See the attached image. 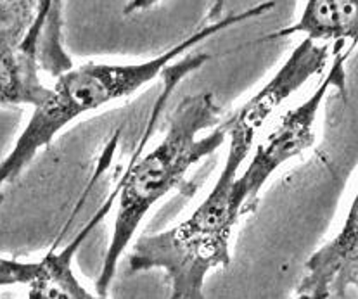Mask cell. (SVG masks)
<instances>
[{
	"label": "cell",
	"mask_w": 358,
	"mask_h": 299,
	"mask_svg": "<svg viewBox=\"0 0 358 299\" xmlns=\"http://www.w3.org/2000/svg\"><path fill=\"white\" fill-rule=\"evenodd\" d=\"M220 119L222 111L211 92L184 97L171 111L163 140L141 159H131L122 177L115 228L96 282L99 296H108L120 258L151 207L177 187L192 166L227 142L229 123L197 138L203 130L218 125Z\"/></svg>",
	"instance_id": "6da1fadb"
},
{
	"label": "cell",
	"mask_w": 358,
	"mask_h": 299,
	"mask_svg": "<svg viewBox=\"0 0 358 299\" xmlns=\"http://www.w3.org/2000/svg\"><path fill=\"white\" fill-rule=\"evenodd\" d=\"M275 2H263L239 14L215 21L201 28L196 34L178 42L158 57L135 64H96L87 63L78 68H69L57 76L52 87V96L45 104L35 108L30 122L16 140L13 151L2 161V184L13 182L35 158L40 149L47 147L61 130L71 122L90 111L111 102L127 99L148 83L164 75L168 64L178 56L210 36L225 31L241 21L253 20L273 9Z\"/></svg>",
	"instance_id": "7a4b0ae2"
},
{
	"label": "cell",
	"mask_w": 358,
	"mask_h": 299,
	"mask_svg": "<svg viewBox=\"0 0 358 299\" xmlns=\"http://www.w3.org/2000/svg\"><path fill=\"white\" fill-rule=\"evenodd\" d=\"M237 177L239 168L224 165L215 187L187 220L141 237L129 258L131 272L159 268L166 273L171 298H203L208 273L232 263L230 239L241 217L232 200Z\"/></svg>",
	"instance_id": "3957f363"
},
{
	"label": "cell",
	"mask_w": 358,
	"mask_h": 299,
	"mask_svg": "<svg viewBox=\"0 0 358 299\" xmlns=\"http://www.w3.org/2000/svg\"><path fill=\"white\" fill-rule=\"evenodd\" d=\"M352 50L353 49H345L334 54L331 69L324 76L315 92L303 104L284 112L273 125L272 132L258 145L248 163L246 171L237 177L234 184L232 200L239 213L255 206L262 189L280 166L286 165L296 156L303 154L306 149L315 144L313 125H315L319 109L329 90H345V63Z\"/></svg>",
	"instance_id": "277c9868"
},
{
	"label": "cell",
	"mask_w": 358,
	"mask_h": 299,
	"mask_svg": "<svg viewBox=\"0 0 358 299\" xmlns=\"http://www.w3.org/2000/svg\"><path fill=\"white\" fill-rule=\"evenodd\" d=\"M120 187L115 189L111 199L99 210V213L89 224L85 225L82 232L64 247L61 253H54V249L47 254L38 263H21L16 260L0 261V284L6 286H24L28 287V296L33 299L40 298H73V299H90L92 294L87 293L85 287L76 280L73 273V258L76 251L80 249L89 233L97 227L99 221L109 213L113 203L118 198Z\"/></svg>",
	"instance_id": "5b68a950"
},
{
	"label": "cell",
	"mask_w": 358,
	"mask_h": 299,
	"mask_svg": "<svg viewBox=\"0 0 358 299\" xmlns=\"http://www.w3.org/2000/svg\"><path fill=\"white\" fill-rule=\"evenodd\" d=\"M358 291V191L343 228L305 263L296 296L301 299L346 298Z\"/></svg>",
	"instance_id": "8992f818"
},
{
	"label": "cell",
	"mask_w": 358,
	"mask_h": 299,
	"mask_svg": "<svg viewBox=\"0 0 358 299\" xmlns=\"http://www.w3.org/2000/svg\"><path fill=\"white\" fill-rule=\"evenodd\" d=\"M291 35H305L317 42L332 43L334 54L355 49L358 43V0H306L305 9L294 24L263 36L262 42Z\"/></svg>",
	"instance_id": "52a82bcc"
},
{
	"label": "cell",
	"mask_w": 358,
	"mask_h": 299,
	"mask_svg": "<svg viewBox=\"0 0 358 299\" xmlns=\"http://www.w3.org/2000/svg\"><path fill=\"white\" fill-rule=\"evenodd\" d=\"M0 99L2 104H28L40 108L52 96V87H45L38 73V50L17 47L0 50Z\"/></svg>",
	"instance_id": "ba28073f"
},
{
	"label": "cell",
	"mask_w": 358,
	"mask_h": 299,
	"mask_svg": "<svg viewBox=\"0 0 358 299\" xmlns=\"http://www.w3.org/2000/svg\"><path fill=\"white\" fill-rule=\"evenodd\" d=\"M43 0H0V50L23 43L38 20Z\"/></svg>",
	"instance_id": "9c48e42d"
},
{
	"label": "cell",
	"mask_w": 358,
	"mask_h": 299,
	"mask_svg": "<svg viewBox=\"0 0 358 299\" xmlns=\"http://www.w3.org/2000/svg\"><path fill=\"white\" fill-rule=\"evenodd\" d=\"M57 3H61V0H43L42 9H40V14H38V20H36V23L33 24L35 31H42L43 30V27H45V21H47V17H49L50 10H52L54 7L57 6ZM33 28H31V30H33Z\"/></svg>",
	"instance_id": "30bf717a"
},
{
	"label": "cell",
	"mask_w": 358,
	"mask_h": 299,
	"mask_svg": "<svg viewBox=\"0 0 358 299\" xmlns=\"http://www.w3.org/2000/svg\"><path fill=\"white\" fill-rule=\"evenodd\" d=\"M159 0H131L129 6L125 7V13H131V10H138V9H148V7L155 6L158 3Z\"/></svg>",
	"instance_id": "8fae6325"
}]
</instances>
